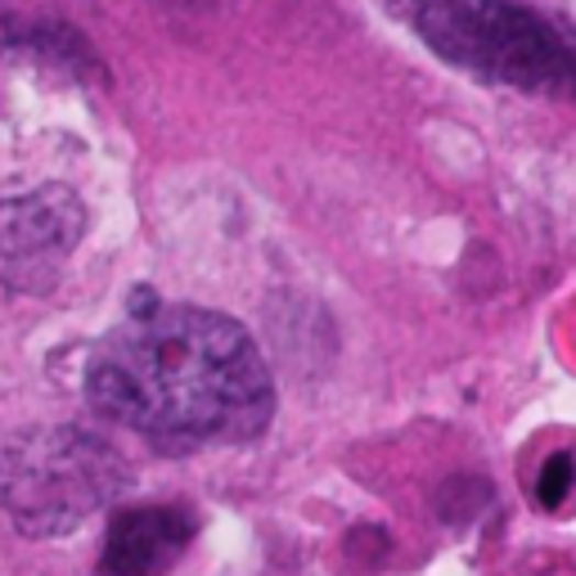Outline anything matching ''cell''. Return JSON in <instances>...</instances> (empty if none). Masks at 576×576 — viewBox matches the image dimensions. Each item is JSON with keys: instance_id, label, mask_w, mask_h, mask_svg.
<instances>
[{"instance_id": "cell-1", "label": "cell", "mask_w": 576, "mask_h": 576, "mask_svg": "<svg viewBox=\"0 0 576 576\" xmlns=\"http://www.w3.org/2000/svg\"><path fill=\"white\" fill-rule=\"evenodd\" d=\"M86 397L158 446L253 442L275 414V383L248 329L203 307L135 311L95 347Z\"/></svg>"}, {"instance_id": "cell-2", "label": "cell", "mask_w": 576, "mask_h": 576, "mask_svg": "<svg viewBox=\"0 0 576 576\" xmlns=\"http://www.w3.org/2000/svg\"><path fill=\"white\" fill-rule=\"evenodd\" d=\"M410 32L451 68L522 95L576 100V51L509 0H392Z\"/></svg>"}, {"instance_id": "cell-3", "label": "cell", "mask_w": 576, "mask_h": 576, "mask_svg": "<svg viewBox=\"0 0 576 576\" xmlns=\"http://www.w3.org/2000/svg\"><path fill=\"white\" fill-rule=\"evenodd\" d=\"M122 455L86 428H32L0 446V509L23 536H64L126 487Z\"/></svg>"}, {"instance_id": "cell-4", "label": "cell", "mask_w": 576, "mask_h": 576, "mask_svg": "<svg viewBox=\"0 0 576 576\" xmlns=\"http://www.w3.org/2000/svg\"><path fill=\"white\" fill-rule=\"evenodd\" d=\"M86 234V208L68 185H41L0 203V288L51 293Z\"/></svg>"}, {"instance_id": "cell-5", "label": "cell", "mask_w": 576, "mask_h": 576, "mask_svg": "<svg viewBox=\"0 0 576 576\" xmlns=\"http://www.w3.org/2000/svg\"><path fill=\"white\" fill-rule=\"evenodd\" d=\"M195 536V518L171 505H140L113 518L104 541V576H163Z\"/></svg>"}, {"instance_id": "cell-6", "label": "cell", "mask_w": 576, "mask_h": 576, "mask_svg": "<svg viewBox=\"0 0 576 576\" xmlns=\"http://www.w3.org/2000/svg\"><path fill=\"white\" fill-rule=\"evenodd\" d=\"M0 45L5 51H23L32 59H45L55 68L81 73V77H100V59L81 41V32H73L68 23H51V19H5L0 14Z\"/></svg>"}, {"instance_id": "cell-7", "label": "cell", "mask_w": 576, "mask_h": 576, "mask_svg": "<svg viewBox=\"0 0 576 576\" xmlns=\"http://www.w3.org/2000/svg\"><path fill=\"white\" fill-rule=\"evenodd\" d=\"M572 487H576V459L572 455H550L541 464V477H536V500L545 509H558Z\"/></svg>"}]
</instances>
